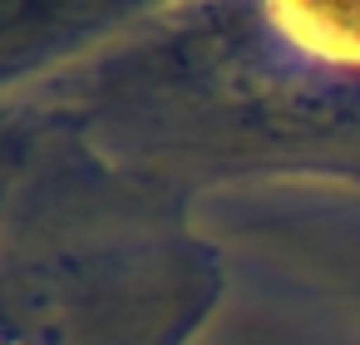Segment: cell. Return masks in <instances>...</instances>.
Instances as JSON below:
<instances>
[{
	"mask_svg": "<svg viewBox=\"0 0 360 345\" xmlns=\"http://www.w3.org/2000/svg\"><path fill=\"white\" fill-rule=\"evenodd\" d=\"M271 65L306 84H360V0H257Z\"/></svg>",
	"mask_w": 360,
	"mask_h": 345,
	"instance_id": "6da1fadb",
	"label": "cell"
}]
</instances>
